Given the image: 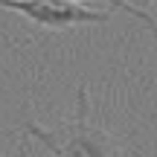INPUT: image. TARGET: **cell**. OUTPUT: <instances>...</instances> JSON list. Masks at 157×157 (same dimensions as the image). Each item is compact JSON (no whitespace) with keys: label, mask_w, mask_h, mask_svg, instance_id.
<instances>
[{"label":"cell","mask_w":157,"mask_h":157,"mask_svg":"<svg viewBox=\"0 0 157 157\" xmlns=\"http://www.w3.org/2000/svg\"><path fill=\"white\" fill-rule=\"evenodd\" d=\"M67 3H82V0H67ZM108 3H131V0H108Z\"/></svg>","instance_id":"obj_5"},{"label":"cell","mask_w":157,"mask_h":157,"mask_svg":"<svg viewBox=\"0 0 157 157\" xmlns=\"http://www.w3.org/2000/svg\"><path fill=\"white\" fill-rule=\"evenodd\" d=\"M113 9H119V12H125V15H131V17H137L140 23H146V29L154 35V41H157V21L148 12H143V9H137V6H131V3H111Z\"/></svg>","instance_id":"obj_3"},{"label":"cell","mask_w":157,"mask_h":157,"mask_svg":"<svg viewBox=\"0 0 157 157\" xmlns=\"http://www.w3.org/2000/svg\"><path fill=\"white\" fill-rule=\"evenodd\" d=\"M137 3L140 6H151V3H157V0H131V6H137Z\"/></svg>","instance_id":"obj_4"},{"label":"cell","mask_w":157,"mask_h":157,"mask_svg":"<svg viewBox=\"0 0 157 157\" xmlns=\"http://www.w3.org/2000/svg\"><path fill=\"white\" fill-rule=\"evenodd\" d=\"M21 131L29 140L41 143L52 157H122L119 140L90 119V93L87 82H78L76 90V113L58 128H44L35 119H23Z\"/></svg>","instance_id":"obj_1"},{"label":"cell","mask_w":157,"mask_h":157,"mask_svg":"<svg viewBox=\"0 0 157 157\" xmlns=\"http://www.w3.org/2000/svg\"><path fill=\"white\" fill-rule=\"evenodd\" d=\"M0 9L17 12L41 29H73L84 23H105L111 17L108 12H96L84 3H67V0H0Z\"/></svg>","instance_id":"obj_2"}]
</instances>
